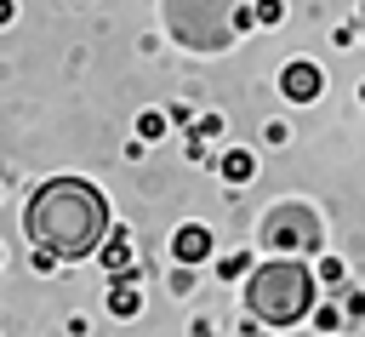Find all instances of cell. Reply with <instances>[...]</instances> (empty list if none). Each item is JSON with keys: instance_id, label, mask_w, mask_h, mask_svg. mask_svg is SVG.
<instances>
[{"instance_id": "cell-16", "label": "cell", "mask_w": 365, "mask_h": 337, "mask_svg": "<svg viewBox=\"0 0 365 337\" xmlns=\"http://www.w3.org/2000/svg\"><path fill=\"white\" fill-rule=\"evenodd\" d=\"M342 314H354V320H359V314H365V291H348V303H342Z\"/></svg>"}, {"instance_id": "cell-8", "label": "cell", "mask_w": 365, "mask_h": 337, "mask_svg": "<svg viewBox=\"0 0 365 337\" xmlns=\"http://www.w3.org/2000/svg\"><path fill=\"white\" fill-rule=\"evenodd\" d=\"M257 177V154L251 149H228L222 154V183H251Z\"/></svg>"}, {"instance_id": "cell-3", "label": "cell", "mask_w": 365, "mask_h": 337, "mask_svg": "<svg viewBox=\"0 0 365 337\" xmlns=\"http://www.w3.org/2000/svg\"><path fill=\"white\" fill-rule=\"evenodd\" d=\"M279 91H285L291 103H314V97L325 91V74H319V63H308V57H291V63L279 69Z\"/></svg>"}, {"instance_id": "cell-6", "label": "cell", "mask_w": 365, "mask_h": 337, "mask_svg": "<svg viewBox=\"0 0 365 337\" xmlns=\"http://www.w3.org/2000/svg\"><path fill=\"white\" fill-rule=\"evenodd\" d=\"M137 274H143V268L114 274V291H108V314H114V320H131V314L143 308V297H137Z\"/></svg>"}, {"instance_id": "cell-1", "label": "cell", "mask_w": 365, "mask_h": 337, "mask_svg": "<svg viewBox=\"0 0 365 337\" xmlns=\"http://www.w3.org/2000/svg\"><path fill=\"white\" fill-rule=\"evenodd\" d=\"M23 228H29L34 246H46L57 257H86L108 234V200L86 177H51L29 194Z\"/></svg>"}, {"instance_id": "cell-9", "label": "cell", "mask_w": 365, "mask_h": 337, "mask_svg": "<svg viewBox=\"0 0 365 337\" xmlns=\"http://www.w3.org/2000/svg\"><path fill=\"white\" fill-rule=\"evenodd\" d=\"M154 137H165V114L160 109H143L137 114V143H154Z\"/></svg>"}, {"instance_id": "cell-17", "label": "cell", "mask_w": 365, "mask_h": 337, "mask_svg": "<svg viewBox=\"0 0 365 337\" xmlns=\"http://www.w3.org/2000/svg\"><path fill=\"white\" fill-rule=\"evenodd\" d=\"M17 17V0H0V23H11Z\"/></svg>"}, {"instance_id": "cell-12", "label": "cell", "mask_w": 365, "mask_h": 337, "mask_svg": "<svg viewBox=\"0 0 365 337\" xmlns=\"http://www.w3.org/2000/svg\"><path fill=\"white\" fill-rule=\"evenodd\" d=\"M205 137H222V114H200L194 120V143H205Z\"/></svg>"}, {"instance_id": "cell-5", "label": "cell", "mask_w": 365, "mask_h": 337, "mask_svg": "<svg viewBox=\"0 0 365 337\" xmlns=\"http://www.w3.org/2000/svg\"><path fill=\"white\" fill-rule=\"evenodd\" d=\"M171 257H177V263H205V257H211V228H200V223L177 228V234H171Z\"/></svg>"}, {"instance_id": "cell-7", "label": "cell", "mask_w": 365, "mask_h": 337, "mask_svg": "<svg viewBox=\"0 0 365 337\" xmlns=\"http://www.w3.org/2000/svg\"><path fill=\"white\" fill-rule=\"evenodd\" d=\"M103 268H108V274H131V268H137V263H131V234H125V228L108 234V246H103Z\"/></svg>"}, {"instance_id": "cell-13", "label": "cell", "mask_w": 365, "mask_h": 337, "mask_svg": "<svg viewBox=\"0 0 365 337\" xmlns=\"http://www.w3.org/2000/svg\"><path fill=\"white\" fill-rule=\"evenodd\" d=\"M342 274H348V268H342L336 257H319V268H314V280H325V286H342Z\"/></svg>"}, {"instance_id": "cell-15", "label": "cell", "mask_w": 365, "mask_h": 337, "mask_svg": "<svg viewBox=\"0 0 365 337\" xmlns=\"http://www.w3.org/2000/svg\"><path fill=\"white\" fill-rule=\"evenodd\" d=\"M34 268H40V274H51V268H57V251H46V246H34Z\"/></svg>"}, {"instance_id": "cell-2", "label": "cell", "mask_w": 365, "mask_h": 337, "mask_svg": "<svg viewBox=\"0 0 365 337\" xmlns=\"http://www.w3.org/2000/svg\"><path fill=\"white\" fill-rule=\"evenodd\" d=\"M245 308L251 320L285 331V326H302L314 314V268L297 263V257H274V263H257L245 274Z\"/></svg>"}, {"instance_id": "cell-10", "label": "cell", "mask_w": 365, "mask_h": 337, "mask_svg": "<svg viewBox=\"0 0 365 337\" xmlns=\"http://www.w3.org/2000/svg\"><path fill=\"white\" fill-rule=\"evenodd\" d=\"M217 274H222V280H240V274H251V251H228V257L217 263Z\"/></svg>"}, {"instance_id": "cell-14", "label": "cell", "mask_w": 365, "mask_h": 337, "mask_svg": "<svg viewBox=\"0 0 365 337\" xmlns=\"http://www.w3.org/2000/svg\"><path fill=\"white\" fill-rule=\"evenodd\" d=\"M251 11H257V23H279V17H285V6H279V0H257Z\"/></svg>"}, {"instance_id": "cell-4", "label": "cell", "mask_w": 365, "mask_h": 337, "mask_svg": "<svg viewBox=\"0 0 365 337\" xmlns=\"http://www.w3.org/2000/svg\"><path fill=\"white\" fill-rule=\"evenodd\" d=\"M297 240H308V246H314V217L302 211V223H285V211H274V217H268V246H274L279 257H291V246H297Z\"/></svg>"}, {"instance_id": "cell-11", "label": "cell", "mask_w": 365, "mask_h": 337, "mask_svg": "<svg viewBox=\"0 0 365 337\" xmlns=\"http://www.w3.org/2000/svg\"><path fill=\"white\" fill-rule=\"evenodd\" d=\"M308 320H314V326H319V331L331 337V331L342 326V308H331V303H314V314H308Z\"/></svg>"}]
</instances>
